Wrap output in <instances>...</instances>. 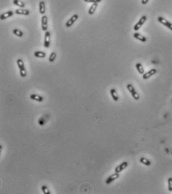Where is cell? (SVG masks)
<instances>
[{
  "label": "cell",
  "mask_w": 172,
  "mask_h": 194,
  "mask_svg": "<svg viewBox=\"0 0 172 194\" xmlns=\"http://www.w3.org/2000/svg\"><path fill=\"white\" fill-rule=\"evenodd\" d=\"M17 66H18V68L20 70V75L21 77H23V78H24V77L26 76V70L25 68V65H24V63H23V61L21 59H18L17 60Z\"/></svg>",
  "instance_id": "6da1fadb"
},
{
  "label": "cell",
  "mask_w": 172,
  "mask_h": 194,
  "mask_svg": "<svg viewBox=\"0 0 172 194\" xmlns=\"http://www.w3.org/2000/svg\"><path fill=\"white\" fill-rule=\"evenodd\" d=\"M126 88L128 89V91L130 92V93L131 94L132 97L134 98V100H139V98H140V96L139 95V93L136 91L135 88L133 87V86L132 84H128L126 85Z\"/></svg>",
  "instance_id": "7a4b0ae2"
},
{
  "label": "cell",
  "mask_w": 172,
  "mask_h": 194,
  "mask_svg": "<svg viewBox=\"0 0 172 194\" xmlns=\"http://www.w3.org/2000/svg\"><path fill=\"white\" fill-rule=\"evenodd\" d=\"M50 31H47L45 32L44 35V45L45 48H49L50 46Z\"/></svg>",
  "instance_id": "3957f363"
},
{
  "label": "cell",
  "mask_w": 172,
  "mask_h": 194,
  "mask_svg": "<svg viewBox=\"0 0 172 194\" xmlns=\"http://www.w3.org/2000/svg\"><path fill=\"white\" fill-rule=\"evenodd\" d=\"M48 18L47 16L45 15H43L41 17V28L43 31H47V28H48Z\"/></svg>",
  "instance_id": "277c9868"
},
{
  "label": "cell",
  "mask_w": 172,
  "mask_h": 194,
  "mask_svg": "<svg viewBox=\"0 0 172 194\" xmlns=\"http://www.w3.org/2000/svg\"><path fill=\"white\" fill-rule=\"evenodd\" d=\"M158 21L160 23H162V25H164L165 26H166L167 28H168L171 31H172V23H171L169 21H168L167 20H165L162 17H158Z\"/></svg>",
  "instance_id": "5b68a950"
},
{
  "label": "cell",
  "mask_w": 172,
  "mask_h": 194,
  "mask_svg": "<svg viewBox=\"0 0 172 194\" xmlns=\"http://www.w3.org/2000/svg\"><path fill=\"white\" fill-rule=\"evenodd\" d=\"M78 18H79L78 14H73V15L67 21V23H66V24H65L66 27L69 28V27L72 26L75 23V22L78 20Z\"/></svg>",
  "instance_id": "8992f818"
},
{
  "label": "cell",
  "mask_w": 172,
  "mask_h": 194,
  "mask_svg": "<svg viewBox=\"0 0 172 194\" xmlns=\"http://www.w3.org/2000/svg\"><path fill=\"white\" fill-rule=\"evenodd\" d=\"M147 20V17L146 16H142L141 18H140V20H139V22L134 26V30L135 31H138L142 26V25L145 23V21Z\"/></svg>",
  "instance_id": "52a82bcc"
},
{
  "label": "cell",
  "mask_w": 172,
  "mask_h": 194,
  "mask_svg": "<svg viewBox=\"0 0 172 194\" xmlns=\"http://www.w3.org/2000/svg\"><path fill=\"white\" fill-rule=\"evenodd\" d=\"M119 177H120L119 173L115 172V173L111 175L110 176H109V177L106 178V183L107 184H111L112 182H113L114 181H115L116 179H117Z\"/></svg>",
  "instance_id": "ba28073f"
},
{
  "label": "cell",
  "mask_w": 172,
  "mask_h": 194,
  "mask_svg": "<svg viewBox=\"0 0 172 194\" xmlns=\"http://www.w3.org/2000/svg\"><path fill=\"white\" fill-rule=\"evenodd\" d=\"M128 166V162L124 161L122 163H120L119 166H117L115 169V172L120 173V172H122L123 170H124L125 169H126V167Z\"/></svg>",
  "instance_id": "9c48e42d"
},
{
  "label": "cell",
  "mask_w": 172,
  "mask_h": 194,
  "mask_svg": "<svg viewBox=\"0 0 172 194\" xmlns=\"http://www.w3.org/2000/svg\"><path fill=\"white\" fill-rule=\"evenodd\" d=\"M156 72H157L156 69H154V68L151 69L150 70H149V71L147 72V73H144L142 75L143 79H144V80H147V79H149L150 77H151L152 76H153L154 74H156Z\"/></svg>",
  "instance_id": "30bf717a"
},
{
  "label": "cell",
  "mask_w": 172,
  "mask_h": 194,
  "mask_svg": "<svg viewBox=\"0 0 172 194\" xmlns=\"http://www.w3.org/2000/svg\"><path fill=\"white\" fill-rule=\"evenodd\" d=\"M39 11L40 14L42 15H44L46 12V5L44 1H40L39 2Z\"/></svg>",
  "instance_id": "8fae6325"
},
{
  "label": "cell",
  "mask_w": 172,
  "mask_h": 194,
  "mask_svg": "<svg viewBox=\"0 0 172 194\" xmlns=\"http://www.w3.org/2000/svg\"><path fill=\"white\" fill-rule=\"evenodd\" d=\"M14 14H15V13H14L13 11H7V12H5V13L2 14L1 16H0V18H1L2 20H5V19H8V18L12 17Z\"/></svg>",
  "instance_id": "7c38bea8"
},
{
  "label": "cell",
  "mask_w": 172,
  "mask_h": 194,
  "mask_svg": "<svg viewBox=\"0 0 172 194\" xmlns=\"http://www.w3.org/2000/svg\"><path fill=\"white\" fill-rule=\"evenodd\" d=\"M15 14H19V15H25V16H28L30 14V12L29 10L26 9H23V8H19L17 9L15 11Z\"/></svg>",
  "instance_id": "4fadbf2b"
},
{
  "label": "cell",
  "mask_w": 172,
  "mask_h": 194,
  "mask_svg": "<svg viewBox=\"0 0 172 194\" xmlns=\"http://www.w3.org/2000/svg\"><path fill=\"white\" fill-rule=\"evenodd\" d=\"M30 98L31 100L37 101V102H43L44 101V97L40 95H37V94H31L30 95Z\"/></svg>",
  "instance_id": "5bb4252c"
},
{
  "label": "cell",
  "mask_w": 172,
  "mask_h": 194,
  "mask_svg": "<svg viewBox=\"0 0 172 194\" xmlns=\"http://www.w3.org/2000/svg\"><path fill=\"white\" fill-rule=\"evenodd\" d=\"M110 95H111V96H112V99H113L114 101H115V102L118 101V100H119V96H118V95H117V91H116L115 89H110Z\"/></svg>",
  "instance_id": "9a60e30c"
},
{
  "label": "cell",
  "mask_w": 172,
  "mask_h": 194,
  "mask_svg": "<svg viewBox=\"0 0 172 194\" xmlns=\"http://www.w3.org/2000/svg\"><path fill=\"white\" fill-rule=\"evenodd\" d=\"M133 37L136 38V39H137V40H139V41H142V42H146V41H147L146 37H144V36L140 34L139 33H135V34H133Z\"/></svg>",
  "instance_id": "2e32d148"
},
{
  "label": "cell",
  "mask_w": 172,
  "mask_h": 194,
  "mask_svg": "<svg viewBox=\"0 0 172 194\" xmlns=\"http://www.w3.org/2000/svg\"><path fill=\"white\" fill-rule=\"evenodd\" d=\"M97 4H98V3H94V4H92V5L90 7V8H89V10H88V14H89L90 15H92V14H94L95 13V11H96V10H97Z\"/></svg>",
  "instance_id": "e0dca14e"
},
{
  "label": "cell",
  "mask_w": 172,
  "mask_h": 194,
  "mask_svg": "<svg viewBox=\"0 0 172 194\" xmlns=\"http://www.w3.org/2000/svg\"><path fill=\"white\" fill-rule=\"evenodd\" d=\"M136 67L138 72H139L140 74L143 75V74L144 73V67H143V66H142V65L141 63H137V64L136 65Z\"/></svg>",
  "instance_id": "ac0fdd59"
},
{
  "label": "cell",
  "mask_w": 172,
  "mask_h": 194,
  "mask_svg": "<svg viewBox=\"0 0 172 194\" xmlns=\"http://www.w3.org/2000/svg\"><path fill=\"white\" fill-rule=\"evenodd\" d=\"M139 161H140V163H142V164H144V165H145V166H149L151 165V162H150L148 159H147L146 158H144V157L141 158L140 160H139Z\"/></svg>",
  "instance_id": "d6986e66"
},
{
  "label": "cell",
  "mask_w": 172,
  "mask_h": 194,
  "mask_svg": "<svg viewBox=\"0 0 172 194\" xmlns=\"http://www.w3.org/2000/svg\"><path fill=\"white\" fill-rule=\"evenodd\" d=\"M35 57L37 58H45L46 57V53L43 51H35L34 53Z\"/></svg>",
  "instance_id": "ffe728a7"
},
{
  "label": "cell",
  "mask_w": 172,
  "mask_h": 194,
  "mask_svg": "<svg viewBox=\"0 0 172 194\" xmlns=\"http://www.w3.org/2000/svg\"><path fill=\"white\" fill-rule=\"evenodd\" d=\"M13 3H14V5H17V6L21 8H23L25 7V5H26L23 2L20 1V0H14Z\"/></svg>",
  "instance_id": "44dd1931"
},
{
  "label": "cell",
  "mask_w": 172,
  "mask_h": 194,
  "mask_svg": "<svg viewBox=\"0 0 172 194\" xmlns=\"http://www.w3.org/2000/svg\"><path fill=\"white\" fill-rule=\"evenodd\" d=\"M13 33H14L16 36H17V37H22L23 36V32L21 30L17 29H14V30H13Z\"/></svg>",
  "instance_id": "7402d4cb"
},
{
  "label": "cell",
  "mask_w": 172,
  "mask_h": 194,
  "mask_svg": "<svg viewBox=\"0 0 172 194\" xmlns=\"http://www.w3.org/2000/svg\"><path fill=\"white\" fill-rule=\"evenodd\" d=\"M41 190H42L43 193H44V194H50L51 193L49 188L46 185H42L41 186Z\"/></svg>",
  "instance_id": "603a6c76"
},
{
  "label": "cell",
  "mask_w": 172,
  "mask_h": 194,
  "mask_svg": "<svg viewBox=\"0 0 172 194\" xmlns=\"http://www.w3.org/2000/svg\"><path fill=\"white\" fill-rule=\"evenodd\" d=\"M168 189L170 192H172V178H168Z\"/></svg>",
  "instance_id": "cb8c5ba5"
},
{
  "label": "cell",
  "mask_w": 172,
  "mask_h": 194,
  "mask_svg": "<svg viewBox=\"0 0 172 194\" xmlns=\"http://www.w3.org/2000/svg\"><path fill=\"white\" fill-rule=\"evenodd\" d=\"M56 59V53L55 52H53V53L50 54V57H49V61H50V62H53Z\"/></svg>",
  "instance_id": "d4e9b609"
},
{
  "label": "cell",
  "mask_w": 172,
  "mask_h": 194,
  "mask_svg": "<svg viewBox=\"0 0 172 194\" xmlns=\"http://www.w3.org/2000/svg\"><path fill=\"white\" fill-rule=\"evenodd\" d=\"M84 1L85 2H88V3H92V4H94V3H100L102 0H84Z\"/></svg>",
  "instance_id": "484cf974"
},
{
  "label": "cell",
  "mask_w": 172,
  "mask_h": 194,
  "mask_svg": "<svg viewBox=\"0 0 172 194\" xmlns=\"http://www.w3.org/2000/svg\"><path fill=\"white\" fill-rule=\"evenodd\" d=\"M148 1H149V0H142V3L143 5H146L148 2Z\"/></svg>",
  "instance_id": "4316f807"
}]
</instances>
